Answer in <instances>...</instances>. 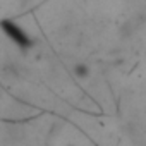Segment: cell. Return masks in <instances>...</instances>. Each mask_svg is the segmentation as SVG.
<instances>
[{
	"label": "cell",
	"instance_id": "6da1fadb",
	"mask_svg": "<svg viewBox=\"0 0 146 146\" xmlns=\"http://www.w3.org/2000/svg\"><path fill=\"white\" fill-rule=\"evenodd\" d=\"M2 29H4V33H5L14 43H17L19 46H28V45H29V38L26 36V33H24L17 24H14L12 21H4V23H2Z\"/></svg>",
	"mask_w": 146,
	"mask_h": 146
}]
</instances>
